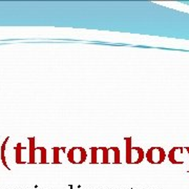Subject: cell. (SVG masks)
Here are the masks:
<instances>
[{
  "label": "cell",
  "mask_w": 189,
  "mask_h": 189,
  "mask_svg": "<svg viewBox=\"0 0 189 189\" xmlns=\"http://www.w3.org/2000/svg\"><path fill=\"white\" fill-rule=\"evenodd\" d=\"M24 149H26V147L22 146L21 143H18L17 145H16L15 150H16V163H17V164H25V163H28V162L23 160V154H22V152H23Z\"/></svg>",
  "instance_id": "cell-6"
},
{
  "label": "cell",
  "mask_w": 189,
  "mask_h": 189,
  "mask_svg": "<svg viewBox=\"0 0 189 189\" xmlns=\"http://www.w3.org/2000/svg\"><path fill=\"white\" fill-rule=\"evenodd\" d=\"M145 158L150 164H161L166 158L165 150L162 147H150L145 154Z\"/></svg>",
  "instance_id": "cell-2"
},
{
  "label": "cell",
  "mask_w": 189,
  "mask_h": 189,
  "mask_svg": "<svg viewBox=\"0 0 189 189\" xmlns=\"http://www.w3.org/2000/svg\"><path fill=\"white\" fill-rule=\"evenodd\" d=\"M121 151L119 147L112 146L108 148V162L111 164H120L121 163Z\"/></svg>",
  "instance_id": "cell-4"
},
{
  "label": "cell",
  "mask_w": 189,
  "mask_h": 189,
  "mask_svg": "<svg viewBox=\"0 0 189 189\" xmlns=\"http://www.w3.org/2000/svg\"><path fill=\"white\" fill-rule=\"evenodd\" d=\"M69 188H71V189H73V186H69Z\"/></svg>",
  "instance_id": "cell-13"
},
{
  "label": "cell",
  "mask_w": 189,
  "mask_h": 189,
  "mask_svg": "<svg viewBox=\"0 0 189 189\" xmlns=\"http://www.w3.org/2000/svg\"><path fill=\"white\" fill-rule=\"evenodd\" d=\"M125 140V161L126 164H130V158H131V137H126L124 138Z\"/></svg>",
  "instance_id": "cell-5"
},
{
  "label": "cell",
  "mask_w": 189,
  "mask_h": 189,
  "mask_svg": "<svg viewBox=\"0 0 189 189\" xmlns=\"http://www.w3.org/2000/svg\"><path fill=\"white\" fill-rule=\"evenodd\" d=\"M10 140V138H6L4 142L2 143L1 145V152H0V156H1V161H2V164L4 165V167L8 168V169H10V167H8V163H6V159H5V146H6V143H8V141Z\"/></svg>",
  "instance_id": "cell-9"
},
{
  "label": "cell",
  "mask_w": 189,
  "mask_h": 189,
  "mask_svg": "<svg viewBox=\"0 0 189 189\" xmlns=\"http://www.w3.org/2000/svg\"><path fill=\"white\" fill-rule=\"evenodd\" d=\"M98 151H99V147L91 148V164L100 163V161L98 160Z\"/></svg>",
  "instance_id": "cell-10"
},
{
  "label": "cell",
  "mask_w": 189,
  "mask_h": 189,
  "mask_svg": "<svg viewBox=\"0 0 189 189\" xmlns=\"http://www.w3.org/2000/svg\"><path fill=\"white\" fill-rule=\"evenodd\" d=\"M100 150H102L103 154H102V162L101 163L103 164H109L108 162V148L106 147H99Z\"/></svg>",
  "instance_id": "cell-12"
},
{
  "label": "cell",
  "mask_w": 189,
  "mask_h": 189,
  "mask_svg": "<svg viewBox=\"0 0 189 189\" xmlns=\"http://www.w3.org/2000/svg\"><path fill=\"white\" fill-rule=\"evenodd\" d=\"M145 158V152L141 147H134L131 150V158H130V164H139Z\"/></svg>",
  "instance_id": "cell-3"
},
{
  "label": "cell",
  "mask_w": 189,
  "mask_h": 189,
  "mask_svg": "<svg viewBox=\"0 0 189 189\" xmlns=\"http://www.w3.org/2000/svg\"><path fill=\"white\" fill-rule=\"evenodd\" d=\"M60 151H62V148H60V147H54L53 148V152H54L53 163H55V164H61L62 163V161L60 160Z\"/></svg>",
  "instance_id": "cell-11"
},
{
  "label": "cell",
  "mask_w": 189,
  "mask_h": 189,
  "mask_svg": "<svg viewBox=\"0 0 189 189\" xmlns=\"http://www.w3.org/2000/svg\"><path fill=\"white\" fill-rule=\"evenodd\" d=\"M39 154V163H47V151L44 147H36V157Z\"/></svg>",
  "instance_id": "cell-8"
},
{
  "label": "cell",
  "mask_w": 189,
  "mask_h": 189,
  "mask_svg": "<svg viewBox=\"0 0 189 189\" xmlns=\"http://www.w3.org/2000/svg\"><path fill=\"white\" fill-rule=\"evenodd\" d=\"M30 142V152H28V163L34 164L36 163V146H35V138H28Z\"/></svg>",
  "instance_id": "cell-7"
},
{
  "label": "cell",
  "mask_w": 189,
  "mask_h": 189,
  "mask_svg": "<svg viewBox=\"0 0 189 189\" xmlns=\"http://www.w3.org/2000/svg\"><path fill=\"white\" fill-rule=\"evenodd\" d=\"M87 152L83 147H71L67 151V161L71 164H82L86 161Z\"/></svg>",
  "instance_id": "cell-1"
}]
</instances>
